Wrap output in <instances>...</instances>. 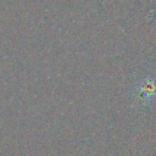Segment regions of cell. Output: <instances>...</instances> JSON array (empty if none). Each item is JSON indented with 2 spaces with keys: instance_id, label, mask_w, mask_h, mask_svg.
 <instances>
[{
  "instance_id": "obj_1",
  "label": "cell",
  "mask_w": 156,
  "mask_h": 156,
  "mask_svg": "<svg viewBox=\"0 0 156 156\" xmlns=\"http://www.w3.org/2000/svg\"><path fill=\"white\" fill-rule=\"evenodd\" d=\"M156 96V79L154 78H144L140 80L135 89V100L140 104L146 105L152 101Z\"/></svg>"
}]
</instances>
